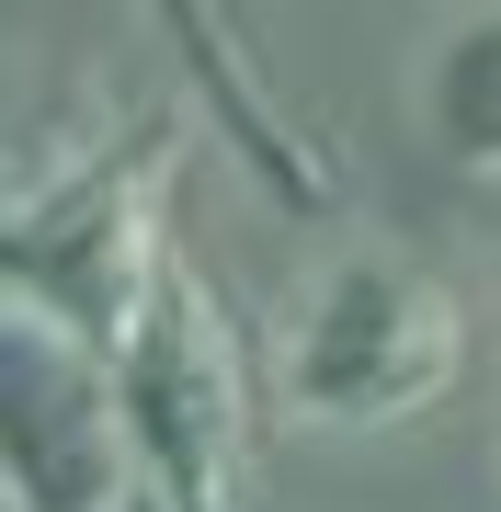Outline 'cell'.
Segmentation results:
<instances>
[{"label": "cell", "instance_id": "obj_1", "mask_svg": "<svg viewBox=\"0 0 501 512\" xmlns=\"http://www.w3.org/2000/svg\"><path fill=\"white\" fill-rule=\"evenodd\" d=\"M171 160H183V114H137V126L46 160L23 194H0V330L12 342H46L114 376V353L149 330L171 251H183Z\"/></svg>", "mask_w": 501, "mask_h": 512}, {"label": "cell", "instance_id": "obj_2", "mask_svg": "<svg viewBox=\"0 0 501 512\" xmlns=\"http://www.w3.org/2000/svg\"><path fill=\"white\" fill-rule=\"evenodd\" d=\"M467 376V296L410 251H331L274 319V410L297 433H388Z\"/></svg>", "mask_w": 501, "mask_h": 512}, {"label": "cell", "instance_id": "obj_3", "mask_svg": "<svg viewBox=\"0 0 501 512\" xmlns=\"http://www.w3.org/2000/svg\"><path fill=\"white\" fill-rule=\"evenodd\" d=\"M114 433L149 512H251V376L194 251H171L149 330L114 353Z\"/></svg>", "mask_w": 501, "mask_h": 512}, {"label": "cell", "instance_id": "obj_4", "mask_svg": "<svg viewBox=\"0 0 501 512\" xmlns=\"http://www.w3.org/2000/svg\"><path fill=\"white\" fill-rule=\"evenodd\" d=\"M149 12H160V35L183 46V69L205 80L217 137L240 148L285 205H331V160H319V137L297 126V114L262 92V69H251V46H240V23H228V0H149Z\"/></svg>", "mask_w": 501, "mask_h": 512}, {"label": "cell", "instance_id": "obj_5", "mask_svg": "<svg viewBox=\"0 0 501 512\" xmlns=\"http://www.w3.org/2000/svg\"><path fill=\"white\" fill-rule=\"evenodd\" d=\"M422 126H433V148H445L456 171L501 183V0L445 23V46H433V69H422Z\"/></svg>", "mask_w": 501, "mask_h": 512}]
</instances>
